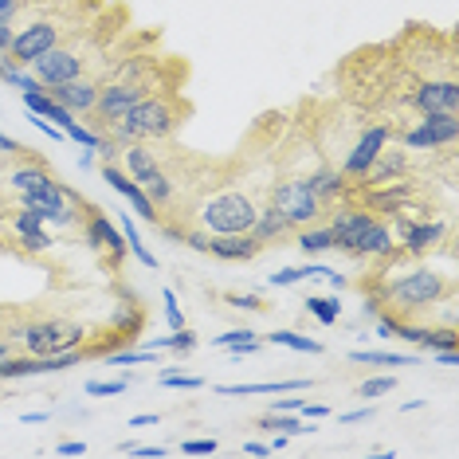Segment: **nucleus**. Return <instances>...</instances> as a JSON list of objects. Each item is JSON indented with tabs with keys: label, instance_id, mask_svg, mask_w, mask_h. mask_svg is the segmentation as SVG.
I'll list each match as a JSON object with an SVG mask.
<instances>
[{
	"label": "nucleus",
	"instance_id": "obj_48",
	"mask_svg": "<svg viewBox=\"0 0 459 459\" xmlns=\"http://www.w3.org/2000/svg\"><path fill=\"white\" fill-rule=\"evenodd\" d=\"M373 412H377L373 404H365V409H353V412H342V424H361V420H369Z\"/></svg>",
	"mask_w": 459,
	"mask_h": 459
},
{
	"label": "nucleus",
	"instance_id": "obj_46",
	"mask_svg": "<svg viewBox=\"0 0 459 459\" xmlns=\"http://www.w3.org/2000/svg\"><path fill=\"white\" fill-rule=\"evenodd\" d=\"M302 409V396L287 393V401H271V412H299Z\"/></svg>",
	"mask_w": 459,
	"mask_h": 459
},
{
	"label": "nucleus",
	"instance_id": "obj_8",
	"mask_svg": "<svg viewBox=\"0 0 459 459\" xmlns=\"http://www.w3.org/2000/svg\"><path fill=\"white\" fill-rule=\"evenodd\" d=\"M24 201V208H32V212L39 216L44 224H56V228H71L79 221V196L67 189V185H51V189L44 193H28L20 196Z\"/></svg>",
	"mask_w": 459,
	"mask_h": 459
},
{
	"label": "nucleus",
	"instance_id": "obj_7",
	"mask_svg": "<svg viewBox=\"0 0 459 459\" xmlns=\"http://www.w3.org/2000/svg\"><path fill=\"white\" fill-rule=\"evenodd\" d=\"M145 95H150V79H110L107 87H99L95 118L102 126H114V122H118L134 102H142Z\"/></svg>",
	"mask_w": 459,
	"mask_h": 459
},
{
	"label": "nucleus",
	"instance_id": "obj_35",
	"mask_svg": "<svg viewBox=\"0 0 459 459\" xmlns=\"http://www.w3.org/2000/svg\"><path fill=\"white\" fill-rule=\"evenodd\" d=\"M165 389H201L204 385V377H193V373H177V369H161V377H158Z\"/></svg>",
	"mask_w": 459,
	"mask_h": 459
},
{
	"label": "nucleus",
	"instance_id": "obj_26",
	"mask_svg": "<svg viewBox=\"0 0 459 459\" xmlns=\"http://www.w3.org/2000/svg\"><path fill=\"white\" fill-rule=\"evenodd\" d=\"M8 185H13L20 196H28V193H44V189H51V185H56V177H51L39 161H32V165H20V169H13Z\"/></svg>",
	"mask_w": 459,
	"mask_h": 459
},
{
	"label": "nucleus",
	"instance_id": "obj_37",
	"mask_svg": "<svg viewBox=\"0 0 459 459\" xmlns=\"http://www.w3.org/2000/svg\"><path fill=\"white\" fill-rule=\"evenodd\" d=\"M64 134H67V138H71V142H75V145H82V150H91V153H95V150H99V145H102V134H95V130H87V126H79V122H71V126H67Z\"/></svg>",
	"mask_w": 459,
	"mask_h": 459
},
{
	"label": "nucleus",
	"instance_id": "obj_52",
	"mask_svg": "<svg viewBox=\"0 0 459 459\" xmlns=\"http://www.w3.org/2000/svg\"><path fill=\"white\" fill-rule=\"evenodd\" d=\"M302 279H326L330 275V267H322V264H302Z\"/></svg>",
	"mask_w": 459,
	"mask_h": 459
},
{
	"label": "nucleus",
	"instance_id": "obj_3",
	"mask_svg": "<svg viewBox=\"0 0 459 459\" xmlns=\"http://www.w3.org/2000/svg\"><path fill=\"white\" fill-rule=\"evenodd\" d=\"M255 201L247 193H216L201 204V228L212 236H236L252 232L255 224Z\"/></svg>",
	"mask_w": 459,
	"mask_h": 459
},
{
	"label": "nucleus",
	"instance_id": "obj_29",
	"mask_svg": "<svg viewBox=\"0 0 459 459\" xmlns=\"http://www.w3.org/2000/svg\"><path fill=\"white\" fill-rule=\"evenodd\" d=\"M302 307H307V315H315L322 326H333V322L342 318V302H338V295L333 299H322V295H307V302H302Z\"/></svg>",
	"mask_w": 459,
	"mask_h": 459
},
{
	"label": "nucleus",
	"instance_id": "obj_57",
	"mask_svg": "<svg viewBox=\"0 0 459 459\" xmlns=\"http://www.w3.org/2000/svg\"><path fill=\"white\" fill-rule=\"evenodd\" d=\"M326 283H330L333 290H342V287H346V275H342V271H333V267H330V275H326Z\"/></svg>",
	"mask_w": 459,
	"mask_h": 459
},
{
	"label": "nucleus",
	"instance_id": "obj_61",
	"mask_svg": "<svg viewBox=\"0 0 459 459\" xmlns=\"http://www.w3.org/2000/svg\"><path fill=\"white\" fill-rule=\"evenodd\" d=\"M287 444H290V436H279V440H275V444H267V447H271V455H275V452H283Z\"/></svg>",
	"mask_w": 459,
	"mask_h": 459
},
{
	"label": "nucleus",
	"instance_id": "obj_55",
	"mask_svg": "<svg viewBox=\"0 0 459 459\" xmlns=\"http://www.w3.org/2000/svg\"><path fill=\"white\" fill-rule=\"evenodd\" d=\"M244 455H271V447L259 444V440H247V444H244Z\"/></svg>",
	"mask_w": 459,
	"mask_h": 459
},
{
	"label": "nucleus",
	"instance_id": "obj_17",
	"mask_svg": "<svg viewBox=\"0 0 459 459\" xmlns=\"http://www.w3.org/2000/svg\"><path fill=\"white\" fill-rule=\"evenodd\" d=\"M259 247H264V244H259L252 232H236V236H212V232H208V239H204V255L224 259V264H244V259H255Z\"/></svg>",
	"mask_w": 459,
	"mask_h": 459
},
{
	"label": "nucleus",
	"instance_id": "obj_41",
	"mask_svg": "<svg viewBox=\"0 0 459 459\" xmlns=\"http://www.w3.org/2000/svg\"><path fill=\"white\" fill-rule=\"evenodd\" d=\"M118 452L122 455H138V459H161L165 447H153V444H122Z\"/></svg>",
	"mask_w": 459,
	"mask_h": 459
},
{
	"label": "nucleus",
	"instance_id": "obj_14",
	"mask_svg": "<svg viewBox=\"0 0 459 459\" xmlns=\"http://www.w3.org/2000/svg\"><path fill=\"white\" fill-rule=\"evenodd\" d=\"M412 107L420 114H459V82L455 79H424L412 91Z\"/></svg>",
	"mask_w": 459,
	"mask_h": 459
},
{
	"label": "nucleus",
	"instance_id": "obj_60",
	"mask_svg": "<svg viewBox=\"0 0 459 459\" xmlns=\"http://www.w3.org/2000/svg\"><path fill=\"white\" fill-rule=\"evenodd\" d=\"M24 424H48V412H28Z\"/></svg>",
	"mask_w": 459,
	"mask_h": 459
},
{
	"label": "nucleus",
	"instance_id": "obj_24",
	"mask_svg": "<svg viewBox=\"0 0 459 459\" xmlns=\"http://www.w3.org/2000/svg\"><path fill=\"white\" fill-rule=\"evenodd\" d=\"M287 232H295V224L287 221L283 212H279V208H259L255 212V224H252V236L259 239V244H271V239H283Z\"/></svg>",
	"mask_w": 459,
	"mask_h": 459
},
{
	"label": "nucleus",
	"instance_id": "obj_38",
	"mask_svg": "<svg viewBox=\"0 0 459 459\" xmlns=\"http://www.w3.org/2000/svg\"><path fill=\"white\" fill-rule=\"evenodd\" d=\"M142 361H153V350H118L107 358V365H142Z\"/></svg>",
	"mask_w": 459,
	"mask_h": 459
},
{
	"label": "nucleus",
	"instance_id": "obj_13",
	"mask_svg": "<svg viewBox=\"0 0 459 459\" xmlns=\"http://www.w3.org/2000/svg\"><path fill=\"white\" fill-rule=\"evenodd\" d=\"M459 134V118L455 114H420L412 130H404V145L409 150H440V145H452Z\"/></svg>",
	"mask_w": 459,
	"mask_h": 459
},
{
	"label": "nucleus",
	"instance_id": "obj_47",
	"mask_svg": "<svg viewBox=\"0 0 459 459\" xmlns=\"http://www.w3.org/2000/svg\"><path fill=\"white\" fill-rule=\"evenodd\" d=\"M299 416H302V420H322V416H330V409H326V404H307V401H302Z\"/></svg>",
	"mask_w": 459,
	"mask_h": 459
},
{
	"label": "nucleus",
	"instance_id": "obj_32",
	"mask_svg": "<svg viewBox=\"0 0 459 459\" xmlns=\"http://www.w3.org/2000/svg\"><path fill=\"white\" fill-rule=\"evenodd\" d=\"M259 428H271V432H283V436H299L302 428H307V420L295 412H267L264 420H259Z\"/></svg>",
	"mask_w": 459,
	"mask_h": 459
},
{
	"label": "nucleus",
	"instance_id": "obj_10",
	"mask_svg": "<svg viewBox=\"0 0 459 459\" xmlns=\"http://www.w3.org/2000/svg\"><path fill=\"white\" fill-rule=\"evenodd\" d=\"M393 236H401V252L424 255V252H432V247L444 239V224L432 221V216L416 221L412 208H401V212H393Z\"/></svg>",
	"mask_w": 459,
	"mask_h": 459
},
{
	"label": "nucleus",
	"instance_id": "obj_42",
	"mask_svg": "<svg viewBox=\"0 0 459 459\" xmlns=\"http://www.w3.org/2000/svg\"><path fill=\"white\" fill-rule=\"evenodd\" d=\"M126 381H87V396H118Z\"/></svg>",
	"mask_w": 459,
	"mask_h": 459
},
{
	"label": "nucleus",
	"instance_id": "obj_11",
	"mask_svg": "<svg viewBox=\"0 0 459 459\" xmlns=\"http://www.w3.org/2000/svg\"><path fill=\"white\" fill-rule=\"evenodd\" d=\"M0 221L8 224V232H13V244L20 247V252H28V255H44V252H51V236H48V228H44V221L32 212V208H13L8 212L4 208V216Z\"/></svg>",
	"mask_w": 459,
	"mask_h": 459
},
{
	"label": "nucleus",
	"instance_id": "obj_28",
	"mask_svg": "<svg viewBox=\"0 0 459 459\" xmlns=\"http://www.w3.org/2000/svg\"><path fill=\"white\" fill-rule=\"evenodd\" d=\"M295 244H299L302 255H322V252H330V247H333V232H330V224L326 228L302 224V232L295 236Z\"/></svg>",
	"mask_w": 459,
	"mask_h": 459
},
{
	"label": "nucleus",
	"instance_id": "obj_5",
	"mask_svg": "<svg viewBox=\"0 0 459 459\" xmlns=\"http://www.w3.org/2000/svg\"><path fill=\"white\" fill-rule=\"evenodd\" d=\"M126 173L138 181V189L150 196L153 204H173L177 201V189L169 181V173L158 165L150 150H145V142H130L126 145Z\"/></svg>",
	"mask_w": 459,
	"mask_h": 459
},
{
	"label": "nucleus",
	"instance_id": "obj_53",
	"mask_svg": "<svg viewBox=\"0 0 459 459\" xmlns=\"http://www.w3.org/2000/svg\"><path fill=\"white\" fill-rule=\"evenodd\" d=\"M56 452H59V455H87V444H79V440H67V444H59Z\"/></svg>",
	"mask_w": 459,
	"mask_h": 459
},
{
	"label": "nucleus",
	"instance_id": "obj_15",
	"mask_svg": "<svg viewBox=\"0 0 459 459\" xmlns=\"http://www.w3.org/2000/svg\"><path fill=\"white\" fill-rule=\"evenodd\" d=\"M32 75L44 82V87H56V82L79 79L82 75V56L75 48H51L48 56H39L32 64Z\"/></svg>",
	"mask_w": 459,
	"mask_h": 459
},
{
	"label": "nucleus",
	"instance_id": "obj_27",
	"mask_svg": "<svg viewBox=\"0 0 459 459\" xmlns=\"http://www.w3.org/2000/svg\"><path fill=\"white\" fill-rule=\"evenodd\" d=\"M350 361L358 365H373V369H393V365H416V353H385V350H353Z\"/></svg>",
	"mask_w": 459,
	"mask_h": 459
},
{
	"label": "nucleus",
	"instance_id": "obj_1",
	"mask_svg": "<svg viewBox=\"0 0 459 459\" xmlns=\"http://www.w3.org/2000/svg\"><path fill=\"white\" fill-rule=\"evenodd\" d=\"M447 295H452V279L440 275L436 267H412L381 287V299H385V307L393 310V318L420 315V310L436 307V302Z\"/></svg>",
	"mask_w": 459,
	"mask_h": 459
},
{
	"label": "nucleus",
	"instance_id": "obj_33",
	"mask_svg": "<svg viewBox=\"0 0 459 459\" xmlns=\"http://www.w3.org/2000/svg\"><path fill=\"white\" fill-rule=\"evenodd\" d=\"M118 224H122V236H126V247H130V252L138 255V259H142V264L150 267V271H158V255H150V247L142 244V236H138V228L130 224V216H122Z\"/></svg>",
	"mask_w": 459,
	"mask_h": 459
},
{
	"label": "nucleus",
	"instance_id": "obj_6",
	"mask_svg": "<svg viewBox=\"0 0 459 459\" xmlns=\"http://www.w3.org/2000/svg\"><path fill=\"white\" fill-rule=\"evenodd\" d=\"M271 208H279V212H283L295 228H302V224H315L318 216H322V201L307 189V181H302V177L279 181L275 189H271Z\"/></svg>",
	"mask_w": 459,
	"mask_h": 459
},
{
	"label": "nucleus",
	"instance_id": "obj_45",
	"mask_svg": "<svg viewBox=\"0 0 459 459\" xmlns=\"http://www.w3.org/2000/svg\"><path fill=\"white\" fill-rule=\"evenodd\" d=\"M228 302H232L236 310H264V299L259 295H228Z\"/></svg>",
	"mask_w": 459,
	"mask_h": 459
},
{
	"label": "nucleus",
	"instance_id": "obj_34",
	"mask_svg": "<svg viewBox=\"0 0 459 459\" xmlns=\"http://www.w3.org/2000/svg\"><path fill=\"white\" fill-rule=\"evenodd\" d=\"M420 346H424L428 353H440V350H455V346H459V333H455V326H444V330H428Z\"/></svg>",
	"mask_w": 459,
	"mask_h": 459
},
{
	"label": "nucleus",
	"instance_id": "obj_54",
	"mask_svg": "<svg viewBox=\"0 0 459 459\" xmlns=\"http://www.w3.org/2000/svg\"><path fill=\"white\" fill-rule=\"evenodd\" d=\"M432 361H440V365H447V369H452V365H459V353H455V350H440V353H432Z\"/></svg>",
	"mask_w": 459,
	"mask_h": 459
},
{
	"label": "nucleus",
	"instance_id": "obj_49",
	"mask_svg": "<svg viewBox=\"0 0 459 459\" xmlns=\"http://www.w3.org/2000/svg\"><path fill=\"white\" fill-rule=\"evenodd\" d=\"M20 8H24V0H0V20H8V24H13Z\"/></svg>",
	"mask_w": 459,
	"mask_h": 459
},
{
	"label": "nucleus",
	"instance_id": "obj_20",
	"mask_svg": "<svg viewBox=\"0 0 459 459\" xmlns=\"http://www.w3.org/2000/svg\"><path fill=\"white\" fill-rule=\"evenodd\" d=\"M87 244L95 247V252H110V259L114 264H122V255L130 252L126 247V236L114 228L107 216L99 212V208H91V224H87Z\"/></svg>",
	"mask_w": 459,
	"mask_h": 459
},
{
	"label": "nucleus",
	"instance_id": "obj_18",
	"mask_svg": "<svg viewBox=\"0 0 459 459\" xmlns=\"http://www.w3.org/2000/svg\"><path fill=\"white\" fill-rule=\"evenodd\" d=\"M48 95L59 102V107H67L71 114H95V102H99V82L91 79H67V82H56V87H48Z\"/></svg>",
	"mask_w": 459,
	"mask_h": 459
},
{
	"label": "nucleus",
	"instance_id": "obj_30",
	"mask_svg": "<svg viewBox=\"0 0 459 459\" xmlns=\"http://www.w3.org/2000/svg\"><path fill=\"white\" fill-rule=\"evenodd\" d=\"M150 350H173V353H193L196 350V333L189 326L173 330L169 338H150Z\"/></svg>",
	"mask_w": 459,
	"mask_h": 459
},
{
	"label": "nucleus",
	"instance_id": "obj_19",
	"mask_svg": "<svg viewBox=\"0 0 459 459\" xmlns=\"http://www.w3.org/2000/svg\"><path fill=\"white\" fill-rule=\"evenodd\" d=\"M377 216L369 212V208H346V212H338L330 221V232H333V247L338 252H350L353 255V247H358V239L365 236V228H369Z\"/></svg>",
	"mask_w": 459,
	"mask_h": 459
},
{
	"label": "nucleus",
	"instance_id": "obj_44",
	"mask_svg": "<svg viewBox=\"0 0 459 459\" xmlns=\"http://www.w3.org/2000/svg\"><path fill=\"white\" fill-rule=\"evenodd\" d=\"M299 279H302L299 267H283V271H275V275H271V287H295Z\"/></svg>",
	"mask_w": 459,
	"mask_h": 459
},
{
	"label": "nucleus",
	"instance_id": "obj_40",
	"mask_svg": "<svg viewBox=\"0 0 459 459\" xmlns=\"http://www.w3.org/2000/svg\"><path fill=\"white\" fill-rule=\"evenodd\" d=\"M161 302H165V322H169V330H181L185 315H181V307H177V295L173 290H161Z\"/></svg>",
	"mask_w": 459,
	"mask_h": 459
},
{
	"label": "nucleus",
	"instance_id": "obj_22",
	"mask_svg": "<svg viewBox=\"0 0 459 459\" xmlns=\"http://www.w3.org/2000/svg\"><path fill=\"white\" fill-rule=\"evenodd\" d=\"M302 181H307V189L315 193L322 204L338 201V196L346 193V177H342V169H330V165H322V169H315L310 177H302Z\"/></svg>",
	"mask_w": 459,
	"mask_h": 459
},
{
	"label": "nucleus",
	"instance_id": "obj_9",
	"mask_svg": "<svg viewBox=\"0 0 459 459\" xmlns=\"http://www.w3.org/2000/svg\"><path fill=\"white\" fill-rule=\"evenodd\" d=\"M59 24L56 20H36V24H28L24 32H16L13 36V48H8V64H16V67H32L39 56H48L51 48H59Z\"/></svg>",
	"mask_w": 459,
	"mask_h": 459
},
{
	"label": "nucleus",
	"instance_id": "obj_12",
	"mask_svg": "<svg viewBox=\"0 0 459 459\" xmlns=\"http://www.w3.org/2000/svg\"><path fill=\"white\" fill-rule=\"evenodd\" d=\"M393 130L385 126V122H377V126H365L361 138L353 142V150L346 153V165H342V177L346 181H365V169H369L373 161H377V153L389 145Z\"/></svg>",
	"mask_w": 459,
	"mask_h": 459
},
{
	"label": "nucleus",
	"instance_id": "obj_36",
	"mask_svg": "<svg viewBox=\"0 0 459 459\" xmlns=\"http://www.w3.org/2000/svg\"><path fill=\"white\" fill-rule=\"evenodd\" d=\"M393 389H396V377H369V381L358 385V396L361 401H377V396L393 393Z\"/></svg>",
	"mask_w": 459,
	"mask_h": 459
},
{
	"label": "nucleus",
	"instance_id": "obj_16",
	"mask_svg": "<svg viewBox=\"0 0 459 459\" xmlns=\"http://www.w3.org/2000/svg\"><path fill=\"white\" fill-rule=\"evenodd\" d=\"M102 181H107V185H110V189L118 193V196H126L130 208L142 216V221L158 224V204H153L150 196H145V193L138 189V181H134V177H130L126 169H118V165H114V161H102Z\"/></svg>",
	"mask_w": 459,
	"mask_h": 459
},
{
	"label": "nucleus",
	"instance_id": "obj_4",
	"mask_svg": "<svg viewBox=\"0 0 459 459\" xmlns=\"http://www.w3.org/2000/svg\"><path fill=\"white\" fill-rule=\"evenodd\" d=\"M16 338L32 358H48V353H64V350H79V342L87 338V330L79 322H64V318H44V322H24L13 330Z\"/></svg>",
	"mask_w": 459,
	"mask_h": 459
},
{
	"label": "nucleus",
	"instance_id": "obj_62",
	"mask_svg": "<svg viewBox=\"0 0 459 459\" xmlns=\"http://www.w3.org/2000/svg\"><path fill=\"white\" fill-rule=\"evenodd\" d=\"M13 353V346H8V338H0V358H8Z\"/></svg>",
	"mask_w": 459,
	"mask_h": 459
},
{
	"label": "nucleus",
	"instance_id": "obj_59",
	"mask_svg": "<svg viewBox=\"0 0 459 459\" xmlns=\"http://www.w3.org/2000/svg\"><path fill=\"white\" fill-rule=\"evenodd\" d=\"M424 404H428V401H404V404H401V412H420Z\"/></svg>",
	"mask_w": 459,
	"mask_h": 459
},
{
	"label": "nucleus",
	"instance_id": "obj_2",
	"mask_svg": "<svg viewBox=\"0 0 459 459\" xmlns=\"http://www.w3.org/2000/svg\"><path fill=\"white\" fill-rule=\"evenodd\" d=\"M177 122H181V110H177L173 99L165 95H145L142 102H134V107L122 114L110 130L114 142L130 145V142H158V138H169L177 130Z\"/></svg>",
	"mask_w": 459,
	"mask_h": 459
},
{
	"label": "nucleus",
	"instance_id": "obj_50",
	"mask_svg": "<svg viewBox=\"0 0 459 459\" xmlns=\"http://www.w3.org/2000/svg\"><path fill=\"white\" fill-rule=\"evenodd\" d=\"M24 150L16 138H8V134H0V158H16V153Z\"/></svg>",
	"mask_w": 459,
	"mask_h": 459
},
{
	"label": "nucleus",
	"instance_id": "obj_58",
	"mask_svg": "<svg viewBox=\"0 0 459 459\" xmlns=\"http://www.w3.org/2000/svg\"><path fill=\"white\" fill-rule=\"evenodd\" d=\"M377 338H393V318H381L377 322Z\"/></svg>",
	"mask_w": 459,
	"mask_h": 459
},
{
	"label": "nucleus",
	"instance_id": "obj_23",
	"mask_svg": "<svg viewBox=\"0 0 459 459\" xmlns=\"http://www.w3.org/2000/svg\"><path fill=\"white\" fill-rule=\"evenodd\" d=\"M310 381L290 377V381H259V385H221L224 396H275V393H302Z\"/></svg>",
	"mask_w": 459,
	"mask_h": 459
},
{
	"label": "nucleus",
	"instance_id": "obj_25",
	"mask_svg": "<svg viewBox=\"0 0 459 459\" xmlns=\"http://www.w3.org/2000/svg\"><path fill=\"white\" fill-rule=\"evenodd\" d=\"M404 150H389V145H385V150L377 153V161L369 165V169H365V181L369 185H389V181H396V177L404 173Z\"/></svg>",
	"mask_w": 459,
	"mask_h": 459
},
{
	"label": "nucleus",
	"instance_id": "obj_51",
	"mask_svg": "<svg viewBox=\"0 0 459 459\" xmlns=\"http://www.w3.org/2000/svg\"><path fill=\"white\" fill-rule=\"evenodd\" d=\"M13 24H8V20H0V56H8V48H13Z\"/></svg>",
	"mask_w": 459,
	"mask_h": 459
},
{
	"label": "nucleus",
	"instance_id": "obj_39",
	"mask_svg": "<svg viewBox=\"0 0 459 459\" xmlns=\"http://www.w3.org/2000/svg\"><path fill=\"white\" fill-rule=\"evenodd\" d=\"M252 338H255V330H247V326L244 330H224L221 338H212V346L228 350V346H244V342H252Z\"/></svg>",
	"mask_w": 459,
	"mask_h": 459
},
{
	"label": "nucleus",
	"instance_id": "obj_43",
	"mask_svg": "<svg viewBox=\"0 0 459 459\" xmlns=\"http://www.w3.org/2000/svg\"><path fill=\"white\" fill-rule=\"evenodd\" d=\"M216 447H221L216 440H185V444H181V452H185V455H212Z\"/></svg>",
	"mask_w": 459,
	"mask_h": 459
},
{
	"label": "nucleus",
	"instance_id": "obj_63",
	"mask_svg": "<svg viewBox=\"0 0 459 459\" xmlns=\"http://www.w3.org/2000/svg\"><path fill=\"white\" fill-rule=\"evenodd\" d=\"M0 75H4V56H0Z\"/></svg>",
	"mask_w": 459,
	"mask_h": 459
},
{
	"label": "nucleus",
	"instance_id": "obj_56",
	"mask_svg": "<svg viewBox=\"0 0 459 459\" xmlns=\"http://www.w3.org/2000/svg\"><path fill=\"white\" fill-rule=\"evenodd\" d=\"M150 424H158V416L153 412H142V416H134L130 420V428H150Z\"/></svg>",
	"mask_w": 459,
	"mask_h": 459
},
{
	"label": "nucleus",
	"instance_id": "obj_64",
	"mask_svg": "<svg viewBox=\"0 0 459 459\" xmlns=\"http://www.w3.org/2000/svg\"><path fill=\"white\" fill-rule=\"evenodd\" d=\"M0 216H4V208H0Z\"/></svg>",
	"mask_w": 459,
	"mask_h": 459
},
{
	"label": "nucleus",
	"instance_id": "obj_21",
	"mask_svg": "<svg viewBox=\"0 0 459 459\" xmlns=\"http://www.w3.org/2000/svg\"><path fill=\"white\" fill-rule=\"evenodd\" d=\"M353 255H373V259H393L396 255V236L393 228L381 221H373L369 228H365V236L358 239V247H353Z\"/></svg>",
	"mask_w": 459,
	"mask_h": 459
},
{
	"label": "nucleus",
	"instance_id": "obj_31",
	"mask_svg": "<svg viewBox=\"0 0 459 459\" xmlns=\"http://www.w3.org/2000/svg\"><path fill=\"white\" fill-rule=\"evenodd\" d=\"M267 342H275V346H287V350H295V353H322V342L302 338V333H295V330H271Z\"/></svg>",
	"mask_w": 459,
	"mask_h": 459
}]
</instances>
